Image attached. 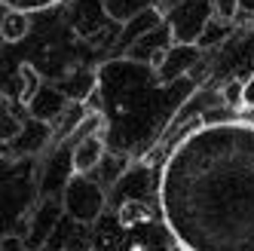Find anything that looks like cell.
Here are the masks:
<instances>
[{"mask_svg":"<svg viewBox=\"0 0 254 251\" xmlns=\"http://www.w3.org/2000/svg\"><path fill=\"white\" fill-rule=\"evenodd\" d=\"M59 3H62V0H3V6H6L9 12H25V15L52 9V6H59Z\"/></svg>","mask_w":254,"mask_h":251,"instance_id":"obj_11","label":"cell"},{"mask_svg":"<svg viewBox=\"0 0 254 251\" xmlns=\"http://www.w3.org/2000/svg\"><path fill=\"white\" fill-rule=\"evenodd\" d=\"M70 107H74V101L64 95L62 86H46V83H43V89L37 92V98L28 104V114L37 120V123L52 126V123L64 120V114L70 111Z\"/></svg>","mask_w":254,"mask_h":251,"instance_id":"obj_4","label":"cell"},{"mask_svg":"<svg viewBox=\"0 0 254 251\" xmlns=\"http://www.w3.org/2000/svg\"><path fill=\"white\" fill-rule=\"evenodd\" d=\"M245 107H248V111H254V74L245 80Z\"/></svg>","mask_w":254,"mask_h":251,"instance_id":"obj_15","label":"cell"},{"mask_svg":"<svg viewBox=\"0 0 254 251\" xmlns=\"http://www.w3.org/2000/svg\"><path fill=\"white\" fill-rule=\"evenodd\" d=\"M211 12H214V22L230 25L239 15V3L236 0H211Z\"/></svg>","mask_w":254,"mask_h":251,"instance_id":"obj_12","label":"cell"},{"mask_svg":"<svg viewBox=\"0 0 254 251\" xmlns=\"http://www.w3.org/2000/svg\"><path fill=\"white\" fill-rule=\"evenodd\" d=\"M224 101L230 107H245V83H230L224 89Z\"/></svg>","mask_w":254,"mask_h":251,"instance_id":"obj_14","label":"cell"},{"mask_svg":"<svg viewBox=\"0 0 254 251\" xmlns=\"http://www.w3.org/2000/svg\"><path fill=\"white\" fill-rule=\"evenodd\" d=\"M251 123H254V120H251Z\"/></svg>","mask_w":254,"mask_h":251,"instance_id":"obj_17","label":"cell"},{"mask_svg":"<svg viewBox=\"0 0 254 251\" xmlns=\"http://www.w3.org/2000/svg\"><path fill=\"white\" fill-rule=\"evenodd\" d=\"M150 214H147V208H144L141 202H126L123 208H120V221H123V227H132V224H141V221H147Z\"/></svg>","mask_w":254,"mask_h":251,"instance_id":"obj_13","label":"cell"},{"mask_svg":"<svg viewBox=\"0 0 254 251\" xmlns=\"http://www.w3.org/2000/svg\"><path fill=\"white\" fill-rule=\"evenodd\" d=\"M196 62H199V46H181V43H169V46H166V52L159 56V62H156L153 67H156L159 80L172 83V80L187 77L190 70H193V64H196Z\"/></svg>","mask_w":254,"mask_h":251,"instance_id":"obj_5","label":"cell"},{"mask_svg":"<svg viewBox=\"0 0 254 251\" xmlns=\"http://www.w3.org/2000/svg\"><path fill=\"white\" fill-rule=\"evenodd\" d=\"M15 77H19V92H15V95H19V101L28 107L34 98H37V92L43 89V77H40V70L34 67L31 62H22L19 70H15Z\"/></svg>","mask_w":254,"mask_h":251,"instance_id":"obj_8","label":"cell"},{"mask_svg":"<svg viewBox=\"0 0 254 251\" xmlns=\"http://www.w3.org/2000/svg\"><path fill=\"white\" fill-rule=\"evenodd\" d=\"M101 9H104V15L111 22L126 28V25H132L138 15L153 9V6H150V0H101Z\"/></svg>","mask_w":254,"mask_h":251,"instance_id":"obj_7","label":"cell"},{"mask_svg":"<svg viewBox=\"0 0 254 251\" xmlns=\"http://www.w3.org/2000/svg\"><path fill=\"white\" fill-rule=\"evenodd\" d=\"M159 208L184 251H254V123L190 129L162 166Z\"/></svg>","mask_w":254,"mask_h":251,"instance_id":"obj_1","label":"cell"},{"mask_svg":"<svg viewBox=\"0 0 254 251\" xmlns=\"http://www.w3.org/2000/svg\"><path fill=\"white\" fill-rule=\"evenodd\" d=\"M95 74L92 70H80V74H74L70 80H64L62 83V89H64V95L74 101V104H83L89 95H92V89H95Z\"/></svg>","mask_w":254,"mask_h":251,"instance_id":"obj_9","label":"cell"},{"mask_svg":"<svg viewBox=\"0 0 254 251\" xmlns=\"http://www.w3.org/2000/svg\"><path fill=\"white\" fill-rule=\"evenodd\" d=\"M104 199L107 196L101 184H95L89 175H70L64 184V193H62L64 214L77 224H95L104 211Z\"/></svg>","mask_w":254,"mask_h":251,"instance_id":"obj_3","label":"cell"},{"mask_svg":"<svg viewBox=\"0 0 254 251\" xmlns=\"http://www.w3.org/2000/svg\"><path fill=\"white\" fill-rule=\"evenodd\" d=\"M236 3H239V12L254 15V0H236Z\"/></svg>","mask_w":254,"mask_h":251,"instance_id":"obj_16","label":"cell"},{"mask_svg":"<svg viewBox=\"0 0 254 251\" xmlns=\"http://www.w3.org/2000/svg\"><path fill=\"white\" fill-rule=\"evenodd\" d=\"M104 156V141L98 132H89L80 135L74 150H70V175H89Z\"/></svg>","mask_w":254,"mask_h":251,"instance_id":"obj_6","label":"cell"},{"mask_svg":"<svg viewBox=\"0 0 254 251\" xmlns=\"http://www.w3.org/2000/svg\"><path fill=\"white\" fill-rule=\"evenodd\" d=\"M214 19L211 0H175L166 12V34L169 43L181 46H199L208 22Z\"/></svg>","mask_w":254,"mask_h":251,"instance_id":"obj_2","label":"cell"},{"mask_svg":"<svg viewBox=\"0 0 254 251\" xmlns=\"http://www.w3.org/2000/svg\"><path fill=\"white\" fill-rule=\"evenodd\" d=\"M0 31H3V40L6 43H19V40L28 37V31H31V15H25V12H9L6 9Z\"/></svg>","mask_w":254,"mask_h":251,"instance_id":"obj_10","label":"cell"}]
</instances>
